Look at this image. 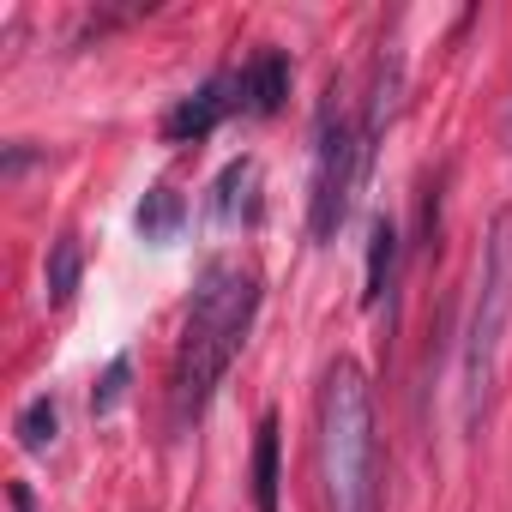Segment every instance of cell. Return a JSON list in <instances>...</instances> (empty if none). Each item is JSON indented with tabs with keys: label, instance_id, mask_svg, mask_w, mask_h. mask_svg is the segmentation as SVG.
<instances>
[{
	"label": "cell",
	"instance_id": "1",
	"mask_svg": "<svg viewBox=\"0 0 512 512\" xmlns=\"http://www.w3.org/2000/svg\"><path fill=\"white\" fill-rule=\"evenodd\" d=\"M253 308H260V290H253V272L235 266V260H211L193 284V308H187V326H181V350H175V422L187 428L217 380L229 374L235 350L247 344V326H253Z\"/></svg>",
	"mask_w": 512,
	"mask_h": 512
},
{
	"label": "cell",
	"instance_id": "2",
	"mask_svg": "<svg viewBox=\"0 0 512 512\" xmlns=\"http://www.w3.org/2000/svg\"><path fill=\"white\" fill-rule=\"evenodd\" d=\"M320 476H326L332 512H374V494H380L374 398L350 356H338L320 386Z\"/></svg>",
	"mask_w": 512,
	"mask_h": 512
},
{
	"label": "cell",
	"instance_id": "3",
	"mask_svg": "<svg viewBox=\"0 0 512 512\" xmlns=\"http://www.w3.org/2000/svg\"><path fill=\"white\" fill-rule=\"evenodd\" d=\"M506 332H512V211L488 223L482 266H476V302H470V332H464V422L470 428L494 398Z\"/></svg>",
	"mask_w": 512,
	"mask_h": 512
},
{
	"label": "cell",
	"instance_id": "4",
	"mask_svg": "<svg viewBox=\"0 0 512 512\" xmlns=\"http://www.w3.org/2000/svg\"><path fill=\"white\" fill-rule=\"evenodd\" d=\"M362 163H368V145L362 133L344 121V103H338V85L326 91L320 103V127H314V199H308V229L314 241H332L344 211H350V193L362 181Z\"/></svg>",
	"mask_w": 512,
	"mask_h": 512
},
{
	"label": "cell",
	"instance_id": "5",
	"mask_svg": "<svg viewBox=\"0 0 512 512\" xmlns=\"http://www.w3.org/2000/svg\"><path fill=\"white\" fill-rule=\"evenodd\" d=\"M229 91H241V73H217V79H205L193 97H181L169 115H163V139H175V145H187V139H205L241 97H229Z\"/></svg>",
	"mask_w": 512,
	"mask_h": 512
},
{
	"label": "cell",
	"instance_id": "6",
	"mask_svg": "<svg viewBox=\"0 0 512 512\" xmlns=\"http://www.w3.org/2000/svg\"><path fill=\"white\" fill-rule=\"evenodd\" d=\"M290 97V55L284 49H260L253 55V67L241 73V103L253 115H278Z\"/></svg>",
	"mask_w": 512,
	"mask_h": 512
},
{
	"label": "cell",
	"instance_id": "7",
	"mask_svg": "<svg viewBox=\"0 0 512 512\" xmlns=\"http://www.w3.org/2000/svg\"><path fill=\"white\" fill-rule=\"evenodd\" d=\"M398 278V223L392 217H374L368 229V290H362V308H380L386 290Z\"/></svg>",
	"mask_w": 512,
	"mask_h": 512
},
{
	"label": "cell",
	"instance_id": "8",
	"mask_svg": "<svg viewBox=\"0 0 512 512\" xmlns=\"http://www.w3.org/2000/svg\"><path fill=\"white\" fill-rule=\"evenodd\" d=\"M278 416H260V434H253V506L278 512Z\"/></svg>",
	"mask_w": 512,
	"mask_h": 512
},
{
	"label": "cell",
	"instance_id": "9",
	"mask_svg": "<svg viewBox=\"0 0 512 512\" xmlns=\"http://www.w3.org/2000/svg\"><path fill=\"white\" fill-rule=\"evenodd\" d=\"M181 217H187V199L169 193V187H151V193L139 199V235H145V241H169V235L181 229Z\"/></svg>",
	"mask_w": 512,
	"mask_h": 512
},
{
	"label": "cell",
	"instance_id": "10",
	"mask_svg": "<svg viewBox=\"0 0 512 512\" xmlns=\"http://www.w3.org/2000/svg\"><path fill=\"white\" fill-rule=\"evenodd\" d=\"M79 272H85V247H79V235H61L55 247H49V302H67L73 290H79Z\"/></svg>",
	"mask_w": 512,
	"mask_h": 512
},
{
	"label": "cell",
	"instance_id": "11",
	"mask_svg": "<svg viewBox=\"0 0 512 512\" xmlns=\"http://www.w3.org/2000/svg\"><path fill=\"white\" fill-rule=\"evenodd\" d=\"M55 434H61L55 404H49V398L25 404V416H19V446H25V452H49V446H55Z\"/></svg>",
	"mask_w": 512,
	"mask_h": 512
},
{
	"label": "cell",
	"instance_id": "12",
	"mask_svg": "<svg viewBox=\"0 0 512 512\" xmlns=\"http://www.w3.org/2000/svg\"><path fill=\"white\" fill-rule=\"evenodd\" d=\"M247 175H253V163H247V157H241V163H229V169L217 175V205H211V211H217V223H235V187H247Z\"/></svg>",
	"mask_w": 512,
	"mask_h": 512
},
{
	"label": "cell",
	"instance_id": "13",
	"mask_svg": "<svg viewBox=\"0 0 512 512\" xmlns=\"http://www.w3.org/2000/svg\"><path fill=\"white\" fill-rule=\"evenodd\" d=\"M127 374H133V362H127V356H115V362H109V374H103V386L91 392V410H97V416H109V410L121 404V392H127Z\"/></svg>",
	"mask_w": 512,
	"mask_h": 512
},
{
	"label": "cell",
	"instance_id": "14",
	"mask_svg": "<svg viewBox=\"0 0 512 512\" xmlns=\"http://www.w3.org/2000/svg\"><path fill=\"white\" fill-rule=\"evenodd\" d=\"M7 500H13V512H37V500H31V488H25V482H13V488H7Z\"/></svg>",
	"mask_w": 512,
	"mask_h": 512
}]
</instances>
